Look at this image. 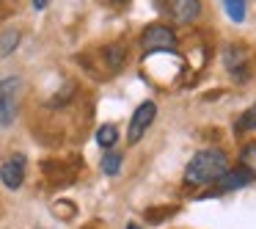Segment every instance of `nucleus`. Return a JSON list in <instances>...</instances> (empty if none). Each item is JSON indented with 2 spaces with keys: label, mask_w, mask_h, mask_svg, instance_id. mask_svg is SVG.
<instances>
[{
  "label": "nucleus",
  "mask_w": 256,
  "mask_h": 229,
  "mask_svg": "<svg viewBox=\"0 0 256 229\" xmlns=\"http://www.w3.org/2000/svg\"><path fill=\"white\" fill-rule=\"evenodd\" d=\"M228 168V157L223 149H204L188 163L184 168V182L201 188V185H212L223 171Z\"/></svg>",
  "instance_id": "f257e3e1"
},
{
  "label": "nucleus",
  "mask_w": 256,
  "mask_h": 229,
  "mask_svg": "<svg viewBox=\"0 0 256 229\" xmlns=\"http://www.w3.org/2000/svg\"><path fill=\"white\" fill-rule=\"evenodd\" d=\"M179 39L176 34H174L168 25L162 23H154L149 25V28L140 34V47H144L146 53H160V50H176Z\"/></svg>",
  "instance_id": "f03ea898"
},
{
  "label": "nucleus",
  "mask_w": 256,
  "mask_h": 229,
  "mask_svg": "<svg viewBox=\"0 0 256 229\" xmlns=\"http://www.w3.org/2000/svg\"><path fill=\"white\" fill-rule=\"evenodd\" d=\"M160 9L171 23L176 25H190L198 20L201 3L198 0H160Z\"/></svg>",
  "instance_id": "7ed1b4c3"
},
{
  "label": "nucleus",
  "mask_w": 256,
  "mask_h": 229,
  "mask_svg": "<svg viewBox=\"0 0 256 229\" xmlns=\"http://www.w3.org/2000/svg\"><path fill=\"white\" fill-rule=\"evenodd\" d=\"M20 78H6L0 80V127H8L17 116V91H20Z\"/></svg>",
  "instance_id": "20e7f679"
},
{
  "label": "nucleus",
  "mask_w": 256,
  "mask_h": 229,
  "mask_svg": "<svg viewBox=\"0 0 256 229\" xmlns=\"http://www.w3.org/2000/svg\"><path fill=\"white\" fill-rule=\"evenodd\" d=\"M154 116H157V105L152 100L144 102V105H138V111L132 113V122H130V130H127V141H130V144H138V141L144 138V133L152 127Z\"/></svg>",
  "instance_id": "39448f33"
},
{
  "label": "nucleus",
  "mask_w": 256,
  "mask_h": 229,
  "mask_svg": "<svg viewBox=\"0 0 256 229\" xmlns=\"http://www.w3.org/2000/svg\"><path fill=\"white\" fill-rule=\"evenodd\" d=\"M250 174L245 171L242 166H237V168H226V171L220 174V177L215 179V193H228V190H240V188H245V185L250 182Z\"/></svg>",
  "instance_id": "423d86ee"
},
{
  "label": "nucleus",
  "mask_w": 256,
  "mask_h": 229,
  "mask_svg": "<svg viewBox=\"0 0 256 229\" xmlns=\"http://www.w3.org/2000/svg\"><path fill=\"white\" fill-rule=\"evenodd\" d=\"M0 179H3L6 188L17 190L20 185H22V179H25V155L8 157V160L0 166Z\"/></svg>",
  "instance_id": "0eeeda50"
},
{
  "label": "nucleus",
  "mask_w": 256,
  "mask_h": 229,
  "mask_svg": "<svg viewBox=\"0 0 256 229\" xmlns=\"http://www.w3.org/2000/svg\"><path fill=\"white\" fill-rule=\"evenodd\" d=\"M20 31L17 28H8V31H3L0 34V58H6V56H12L14 50L20 47Z\"/></svg>",
  "instance_id": "6e6552de"
},
{
  "label": "nucleus",
  "mask_w": 256,
  "mask_h": 229,
  "mask_svg": "<svg viewBox=\"0 0 256 229\" xmlns=\"http://www.w3.org/2000/svg\"><path fill=\"white\" fill-rule=\"evenodd\" d=\"M124 58H127L124 45H108V47H105V61H108V67H110L113 72L124 67Z\"/></svg>",
  "instance_id": "1a4fd4ad"
},
{
  "label": "nucleus",
  "mask_w": 256,
  "mask_h": 229,
  "mask_svg": "<svg viewBox=\"0 0 256 229\" xmlns=\"http://www.w3.org/2000/svg\"><path fill=\"white\" fill-rule=\"evenodd\" d=\"M116 141H118V130L113 127V124H102V127L96 130V144H100L102 149H110Z\"/></svg>",
  "instance_id": "9d476101"
},
{
  "label": "nucleus",
  "mask_w": 256,
  "mask_h": 229,
  "mask_svg": "<svg viewBox=\"0 0 256 229\" xmlns=\"http://www.w3.org/2000/svg\"><path fill=\"white\" fill-rule=\"evenodd\" d=\"M234 130H237V133H248V130H256V102H254V105H250L248 111L242 113V116L237 119Z\"/></svg>",
  "instance_id": "9b49d317"
},
{
  "label": "nucleus",
  "mask_w": 256,
  "mask_h": 229,
  "mask_svg": "<svg viewBox=\"0 0 256 229\" xmlns=\"http://www.w3.org/2000/svg\"><path fill=\"white\" fill-rule=\"evenodd\" d=\"M118 168H122V155H118V152H108V155H102V174L116 177Z\"/></svg>",
  "instance_id": "f8f14e48"
},
{
  "label": "nucleus",
  "mask_w": 256,
  "mask_h": 229,
  "mask_svg": "<svg viewBox=\"0 0 256 229\" xmlns=\"http://www.w3.org/2000/svg\"><path fill=\"white\" fill-rule=\"evenodd\" d=\"M240 160H242V168H245V171H248L250 177H256V141H254V144H245Z\"/></svg>",
  "instance_id": "ddd939ff"
},
{
  "label": "nucleus",
  "mask_w": 256,
  "mask_h": 229,
  "mask_svg": "<svg viewBox=\"0 0 256 229\" xmlns=\"http://www.w3.org/2000/svg\"><path fill=\"white\" fill-rule=\"evenodd\" d=\"M223 9L232 17V23H242L245 20V0H223Z\"/></svg>",
  "instance_id": "4468645a"
},
{
  "label": "nucleus",
  "mask_w": 256,
  "mask_h": 229,
  "mask_svg": "<svg viewBox=\"0 0 256 229\" xmlns=\"http://www.w3.org/2000/svg\"><path fill=\"white\" fill-rule=\"evenodd\" d=\"M47 3H50V0H34V9H39V12H42V9H47Z\"/></svg>",
  "instance_id": "2eb2a0df"
},
{
  "label": "nucleus",
  "mask_w": 256,
  "mask_h": 229,
  "mask_svg": "<svg viewBox=\"0 0 256 229\" xmlns=\"http://www.w3.org/2000/svg\"><path fill=\"white\" fill-rule=\"evenodd\" d=\"M108 3H116V6H124V3H130V0H108Z\"/></svg>",
  "instance_id": "dca6fc26"
},
{
  "label": "nucleus",
  "mask_w": 256,
  "mask_h": 229,
  "mask_svg": "<svg viewBox=\"0 0 256 229\" xmlns=\"http://www.w3.org/2000/svg\"><path fill=\"white\" fill-rule=\"evenodd\" d=\"M127 229H138V226H135V223H130V226H127Z\"/></svg>",
  "instance_id": "f3484780"
}]
</instances>
